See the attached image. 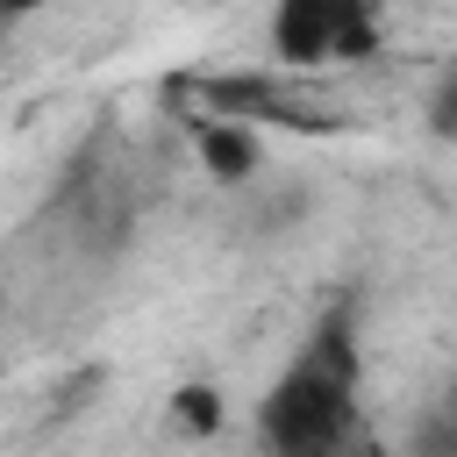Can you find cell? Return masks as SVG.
Here are the masks:
<instances>
[{"label": "cell", "instance_id": "cell-1", "mask_svg": "<svg viewBox=\"0 0 457 457\" xmlns=\"http://www.w3.org/2000/svg\"><path fill=\"white\" fill-rule=\"evenodd\" d=\"M257 436L271 457H357V350L350 314H328L314 343L271 378L257 407Z\"/></svg>", "mask_w": 457, "mask_h": 457}, {"label": "cell", "instance_id": "cell-2", "mask_svg": "<svg viewBox=\"0 0 457 457\" xmlns=\"http://www.w3.org/2000/svg\"><path fill=\"white\" fill-rule=\"evenodd\" d=\"M193 93L207 100V114H200V121H236V129H250V121L328 129V114H321V107H314L307 93H293L286 79H264V71H236V79H200Z\"/></svg>", "mask_w": 457, "mask_h": 457}, {"label": "cell", "instance_id": "cell-3", "mask_svg": "<svg viewBox=\"0 0 457 457\" xmlns=\"http://www.w3.org/2000/svg\"><path fill=\"white\" fill-rule=\"evenodd\" d=\"M336 21H343V0H278L271 7V50H278V64L307 71V64L336 57Z\"/></svg>", "mask_w": 457, "mask_h": 457}, {"label": "cell", "instance_id": "cell-4", "mask_svg": "<svg viewBox=\"0 0 457 457\" xmlns=\"http://www.w3.org/2000/svg\"><path fill=\"white\" fill-rule=\"evenodd\" d=\"M200 157L214 179H250L257 171V136L236 121H200Z\"/></svg>", "mask_w": 457, "mask_h": 457}, {"label": "cell", "instance_id": "cell-5", "mask_svg": "<svg viewBox=\"0 0 457 457\" xmlns=\"http://www.w3.org/2000/svg\"><path fill=\"white\" fill-rule=\"evenodd\" d=\"M371 50V0H343V21H336V57H364Z\"/></svg>", "mask_w": 457, "mask_h": 457}, {"label": "cell", "instance_id": "cell-6", "mask_svg": "<svg viewBox=\"0 0 457 457\" xmlns=\"http://www.w3.org/2000/svg\"><path fill=\"white\" fill-rule=\"evenodd\" d=\"M171 407H179V421H186L193 436H207V428L221 421V407H214V393H207V386H186V393H179Z\"/></svg>", "mask_w": 457, "mask_h": 457}, {"label": "cell", "instance_id": "cell-7", "mask_svg": "<svg viewBox=\"0 0 457 457\" xmlns=\"http://www.w3.org/2000/svg\"><path fill=\"white\" fill-rule=\"evenodd\" d=\"M428 114H436V129H443V136H457V71H450V79L436 86V100H428Z\"/></svg>", "mask_w": 457, "mask_h": 457}, {"label": "cell", "instance_id": "cell-8", "mask_svg": "<svg viewBox=\"0 0 457 457\" xmlns=\"http://www.w3.org/2000/svg\"><path fill=\"white\" fill-rule=\"evenodd\" d=\"M36 7H50V0H0V14H36Z\"/></svg>", "mask_w": 457, "mask_h": 457}]
</instances>
